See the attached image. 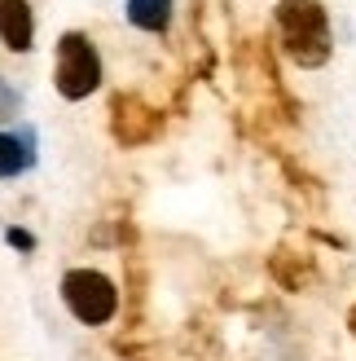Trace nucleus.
Listing matches in <instances>:
<instances>
[{
  "mask_svg": "<svg viewBox=\"0 0 356 361\" xmlns=\"http://www.w3.org/2000/svg\"><path fill=\"white\" fill-rule=\"evenodd\" d=\"M277 27L299 66H322L330 58V23L317 0H281Z\"/></svg>",
  "mask_w": 356,
  "mask_h": 361,
  "instance_id": "nucleus-1",
  "label": "nucleus"
},
{
  "mask_svg": "<svg viewBox=\"0 0 356 361\" xmlns=\"http://www.w3.org/2000/svg\"><path fill=\"white\" fill-rule=\"evenodd\" d=\"M62 300H66V309L75 313L80 322H88V326L110 322L115 309H119L115 282L106 274H97V269H70V274L62 278Z\"/></svg>",
  "mask_w": 356,
  "mask_h": 361,
  "instance_id": "nucleus-2",
  "label": "nucleus"
},
{
  "mask_svg": "<svg viewBox=\"0 0 356 361\" xmlns=\"http://www.w3.org/2000/svg\"><path fill=\"white\" fill-rule=\"evenodd\" d=\"M53 80H58V93L66 102H80L88 97L93 88L101 84V58H97V49L88 35L80 31H70L62 35V44H58V71H53Z\"/></svg>",
  "mask_w": 356,
  "mask_h": 361,
  "instance_id": "nucleus-3",
  "label": "nucleus"
},
{
  "mask_svg": "<svg viewBox=\"0 0 356 361\" xmlns=\"http://www.w3.org/2000/svg\"><path fill=\"white\" fill-rule=\"evenodd\" d=\"M0 40L13 53H27L35 40V18L27 0H0Z\"/></svg>",
  "mask_w": 356,
  "mask_h": 361,
  "instance_id": "nucleus-4",
  "label": "nucleus"
},
{
  "mask_svg": "<svg viewBox=\"0 0 356 361\" xmlns=\"http://www.w3.org/2000/svg\"><path fill=\"white\" fill-rule=\"evenodd\" d=\"M128 23L141 31H163L172 23V0H128Z\"/></svg>",
  "mask_w": 356,
  "mask_h": 361,
  "instance_id": "nucleus-5",
  "label": "nucleus"
},
{
  "mask_svg": "<svg viewBox=\"0 0 356 361\" xmlns=\"http://www.w3.org/2000/svg\"><path fill=\"white\" fill-rule=\"evenodd\" d=\"M27 164H31V146H27V137L0 133V180H5V176H18Z\"/></svg>",
  "mask_w": 356,
  "mask_h": 361,
  "instance_id": "nucleus-6",
  "label": "nucleus"
},
{
  "mask_svg": "<svg viewBox=\"0 0 356 361\" xmlns=\"http://www.w3.org/2000/svg\"><path fill=\"white\" fill-rule=\"evenodd\" d=\"M5 238H9L13 247H23V251H31V247H35V238H31V233H27V229H9V233H5Z\"/></svg>",
  "mask_w": 356,
  "mask_h": 361,
  "instance_id": "nucleus-7",
  "label": "nucleus"
}]
</instances>
